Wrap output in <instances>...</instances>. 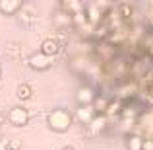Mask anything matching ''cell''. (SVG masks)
<instances>
[{"mask_svg":"<svg viewBox=\"0 0 153 150\" xmlns=\"http://www.w3.org/2000/svg\"><path fill=\"white\" fill-rule=\"evenodd\" d=\"M74 125V113L66 107H54L47 113V127L51 129L52 133H58V135H64L68 133Z\"/></svg>","mask_w":153,"mask_h":150,"instance_id":"6da1fadb","label":"cell"},{"mask_svg":"<svg viewBox=\"0 0 153 150\" xmlns=\"http://www.w3.org/2000/svg\"><path fill=\"white\" fill-rule=\"evenodd\" d=\"M112 8V0H89L87 4H83V14L89 26H97L103 22L105 14Z\"/></svg>","mask_w":153,"mask_h":150,"instance_id":"7a4b0ae2","label":"cell"},{"mask_svg":"<svg viewBox=\"0 0 153 150\" xmlns=\"http://www.w3.org/2000/svg\"><path fill=\"white\" fill-rule=\"evenodd\" d=\"M91 55L97 59V63H111V60L116 59V57L122 55V49L116 47L114 43H111V41L105 39V41H97V43H95Z\"/></svg>","mask_w":153,"mask_h":150,"instance_id":"3957f363","label":"cell"},{"mask_svg":"<svg viewBox=\"0 0 153 150\" xmlns=\"http://www.w3.org/2000/svg\"><path fill=\"white\" fill-rule=\"evenodd\" d=\"M29 121H31L29 109L23 107V105H14V107H10V109H8V113H6V123H10L12 127H16V129L27 127Z\"/></svg>","mask_w":153,"mask_h":150,"instance_id":"277c9868","label":"cell"},{"mask_svg":"<svg viewBox=\"0 0 153 150\" xmlns=\"http://www.w3.org/2000/svg\"><path fill=\"white\" fill-rule=\"evenodd\" d=\"M83 129H85V136L87 139H97V136H101L103 133L108 129V117L105 115V113H95L93 119H91Z\"/></svg>","mask_w":153,"mask_h":150,"instance_id":"5b68a950","label":"cell"},{"mask_svg":"<svg viewBox=\"0 0 153 150\" xmlns=\"http://www.w3.org/2000/svg\"><path fill=\"white\" fill-rule=\"evenodd\" d=\"M25 64L31 68V70L45 72V70H49V68L54 66V57H47V55H43L41 51H37V53H31V55L27 57Z\"/></svg>","mask_w":153,"mask_h":150,"instance_id":"8992f818","label":"cell"},{"mask_svg":"<svg viewBox=\"0 0 153 150\" xmlns=\"http://www.w3.org/2000/svg\"><path fill=\"white\" fill-rule=\"evenodd\" d=\"M16 20L19 22V26L29 27L31 23L37 20V6L33 2H23V6L19 8V12L16 14Z\"/></svg>","mask_w":153,"mask_h":150,"instance_id":"52a82bcc","label":"cell"},{"mask_svg":"<svg viewBox=\"0 0 153 150\" xmlns=\"http://www.w3.org/2000/svg\"><path fill=\"white\" fill-rule=\"evenodd\" d=\"M97 96V88L93 84H82V86L76 90V103L78 105H91Z\"/></svg>","mask_w":153,"mask_h":150,"instance_id":"ba28073f","label":"cell"},{"mask_svg":"<svg viewBox=\"0 0 153 150\" xmlns=\"http://www.w3.org/2000/svg\"><path fill=\"white\" fill-rule=\"evenodd\" d=\"M52 26H54V29L70 31L72 29V16L66 14V12H62V10H56L54 16H52Z\"/></svg>","mask_w":153,"mask_h":150,"instance_id":"9c48e42d","label":"cell"},{"mask_svg":"<svg viewBox=\"0 0 153 150\" xmlns=\"http://www.w3.org/2000/svg\"><path fill=\"white\" fill-rule=\"evenodd\" d=\"M23 2H25V0H0V14L12 18V16H16L19 12V8L23 6Z\"/></svg>","mask_w":153,"mask_h":150,"instance_id":"30bf717a","label":"cell"},{"mask_svg":"<svg viewBox=\"0 0 153 150\" xmlns=\"http://www.w3.org/2000/svg\"><path fill=\"white\" fill-rule=\"evenodd\" d=\"M64 47L60 45L58 41H54L52 37L49 39H45V41L39 45V51L43 53V55H47V57H56V55H60V51H62Z\"/></svg>","mask_w":153,"mask_h":150,"instance_id":"8fae6325","label":"cell"},{"mask_svg":"<svg viewBox=\"0 0 153 150\" xmlns=\"http://www.w3.org/2000/svg\"><path fill=\"white\" fill-rule=\"evenodd\" d=\"M93 115H95V111H93V107H91V105H78L74 119L78 121L79 125H83V127H85V125L93 119Z\"/></svg>","mask_w":153,"mask_h":150,"instance_id":"7c38bea8","label":"cell"},{"mask_svg":"<svg viewBox=\"0 0 153 150\" xmlns=\"http://www.w3.org/2000/svg\"><path fill=\"white\" fill-rule=\"evenodd\" d=\"M58 6L62 12L74 16V14L83 12V0H58Z\"/></svg>","mask_w":153,"mask_h":150,"instance_id":"4fadbf2b","label":"cell"},{"mask_svg":"<svg viewBox=\"0 0 153 150\" xmlns=\"http://www.w3.org/2000/svg\"><path fill=\"white\" fill-rule=\"evenodd\" d=\"M124 144H126V150H142V146H143V135L138 133V131L130 133V135H126Z\"/></svg>","mask_w":153,"mask_h":150,"instance_id":"5bb4252c","label":"cell"},{"mask_svg":"<svg viewBox=\"0 0 153 150\" xmlns=\"http://www.w3.org/2000/svg\"><path fill=\"white\" fill-rule=\"evenodd\" d=\"M116 12H118L120 20H122L126 26H130L132 22V16H134V6H132L130 2H120L118 6H116Z\"/></svg>","mask_w":153,"mask_h":150,"instance_id":"9a60e30c","label":"cell"},{"mask_svg":"<svg viewBox=\"0 0 153 150\" xmlns=\"http://www.w3.org/2000/svg\"><path fill=\"white\" fill-rule=\"evenodd\" d=\"M33 94H35V90H33V86H31L29 82L19 84L18 90H16V98H18L19 101H29V99H33Z\"/></svg>","mask_w":153,"mask_h":150,"instance_id":"2e32d148","label":"cell"},{"mask_svg":"<svg viewBox=\"0 0 153 150\" xmlns=\"http://www.w3.org/2000/svg\"><path fill=\"white\" fill-rule=\"evenodd\" d=\"M120 111H122V99L116 98V96H112V98L108 99L107 109H105V115L107 117H118Z\"/></svg>","mask_w":153,"mask_h":150,"instance_id":"e0dca14e","label":"cell"},{"mask_svg":"<svg viewBox=\"0 0 153 150\" xmlns=\"http://www.w3.org/2000/svg\"><path fill=\"white\" fill-rule=\"evenodd\" d=\"M108 96L107 94H101V92H97V96H95V99H93V103H91V107H93V111L95 113H105V109H107V105H108Z\"/></svg>","mask_w":153,"mask_h":150,"instance_id":"ac0fdd59","label":"cell"},{"mask_svg":"<svg viewBox=\"0 0 153 150\" xmlns=\"http://www.w3.org/2000/svg\"><path fill=\"white\" fill-rule=\"evenodd\" d=\"M22 140L18 139H12V140H6V144H4V150H22Z\"/></svg>","mask_w":153,"mask_h":150,"instance_id":"d6986e66","label":"cell"},{"mask_svg":"<svg viewBox=\"0 0 153 150\" xmlns=\"http://www.w3.org/2000/svg\"><path fill=\"white\" fill-rule=\"evenodd\" d=\"M142 150H153V142L149 139H146V136H143V146H142Z\"/></svg>","mask_w":153,"mask_h":150,"instance_id":"ffe728a7","label":"cell"},{"mask_svg":"<svg viewBox=\"0 0 153 150\" xmlns=\"http://www.w3.org/2000/svg\"><path fill=\"white\" fill-rule=\"evenodd\" d=\"M4 123H6V113H0V129H2Z\"/></svg>","mask_w":153,"mask_h":150,"instance_id":"44dd1931","label":"cell"},{"mask_svg":"<svg viewBox=\"0 0 153 150\" xmlns=\"http://www.w3.org/2000/svg\"><path fill=\"white\" fill-rule=\"evenodd\" d=\"M60 150H76V148H74V146H62Z\"/></svg>","mask_w":153,"mask_h":150,"instance_id":"7402d4cb","label":"cell"},{"mask_svg":"<svg viewBox=\"0 0 153 150\" xmlns=\"http://www.w3.org/2000/svg\"><path fill=\"white\" fill-rule=\"evenodd\" d=\"M146 139H149V140H151V142H153V131H151V133H149V135H147V136H146Z\"/></svg>","mask_w":153,"mask_h":150,"instance_id":"603a6c76","label":"cell"},{"mask_svg":"<svg viewBox=\"0 0 153 150\" xmlns=\"http://www.w3.org/2000/svg\"><path fill=\"white\" fill-rule=\"evenodd\" d=\"M0 78H2V66H0Z\"/></svg>","mask_w":153,"mask_h":150,"instance_id":"cb8c5ba5","label":"cell"},{"mask_svg":"<svg viewBox=\"0 0 153 150\" xmlns=\"http://www.w3.org/2000/svg\"><path fill=\"white\" fill-rule=\"evenodd\" d=\"M0 140H2V135H0Z\"/></svg>","mask_w":153,"mask_h":150,"instance_id":"d4e9b609","label":"cell"}]
</instances>
